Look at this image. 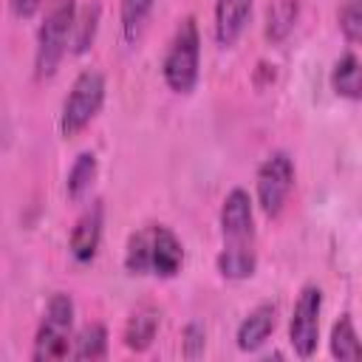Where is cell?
<instances>
[{
	"label": "cell",
	"instance_id": "6da1fadb",
	"mask_svg": "<svg viewBox=\"0 0 362 362\" xmlns=\"http://www.w3.org/2000/svg\"><path fill=\"white\" fill-rule=\"evenodd\" d=\"M221 238L223 246L215 257L218 274L226 280H246L257 269V249H255V209L246 189L235 187L226 192L221 204Z\"/></svg>",
	"mask_w": 362,
	"mask_h": 362
},
{
	"label": "cell",
	"instance_id": "7a4b0ae2",
	"mask_svg": "<svg viewBox=\"0 0 362 362\" xmlns=\"http://www.w3.org/2000/svg\"><path fill=\"white\" fill-rule=\"evenodd\" d=\"M184 266V243L164 223H147L127 238L124 246V269L130 274H153V277H175Z\"/></svg>",
	"mask_w": 362,
	"mask_h": 362
},
{
	"label": "cell",
	"instance_id": "3957f363",
	"mask_svg": "<svg viewBox=\"0 0 362 362\" xmlns=\"http://www.w3.org/2000/svg\"><path fill=\"white\" fill-rule=\"evenodd\" d=\"M76 0H51L45 8V17L37 28V48H34V76L51 79L68 54V45L74 40L76 25Z\"/></svg>",
	"mask_w": 362,
	"mask_h": 362
},
{
	"label": "cell",
	"instance_id": "277c9868",
	"mask_svg": "<svg viewBox=\"0 0 362 362\" xmlns=\"http://www.w3.org/2000/svg\"><path fill=\"white\" fill-rule=\"evenodd\" d=\"M198 74H201V31H198L195 17H184L175 25L170 45L164 51L161 76L173 93L187 96L195 90Z\"/></svg>",
	"mask_w": 362,
	"mask_h": 362
},
{
	"label": "cell",
	"instance_id": "5b68a950",
	"mask_svg": "<svg viewBox=\"0 0 362 362\" xmlns=\"http://www.w3.org/2000/svg\"><path fill=\"white\" fill-rule=\"evenodd\" d=\"M74 314H76V305H74L71 294H65V291L51 294V300L42 311V320L37 325V334H34V348H31L34 362H57V359L71 356Z\"/></svg>",
	"mask_w": 362,
	"mask_h": 362
},
{
	"label": "cell",
	"instance_id": "8992f818",
	"mask_svg": "<svg viewBox=\"0 0 362 362\" xmlns=\"http://www.w3.org/2000/svg\"><path fill=\"white\" fill-rule=\"evenodd\" d=\"M105 90H107V85H105V76L99 71L88 68L74 79V85H71V90L62 102V110H59L62 139L79 136L99 116V110L105 105Z\"/></svg>",
	"mask_w": 362,
	"mask_h": 362
},
{
	"label": "cell",
	"instance_id": "52a82bcc",
	"mask_svg": "<svg viewBox=\"0 0 362 362\" xmlns=\"http://www.w3.org/2000/svg\"><path fill=\"white\" fill-rule=\"evenodd\" d=\"M294 187V158L286 150H274L263 158L255 175V195L257 206L266 218H277L291 195Z\"/></svg>",
	"mask_w": 362,
	"mask_h": 362
},
{
	"label": "cell",
	"instance_id": "ba28073f",
	"mask_svg": "<svg viewBox=\"0 0 362 362\" xmlns=\"http://www.w3.org/2000/svg\"><path fill=\"white\" fill-rule=\"evenodd\" d=\"M320 314H322V288L308 283L300 288L291 320H288V342L297 356L308 359L320 342Z\"/></svg>",
	"mask_w": 362,
	"mask_h": 362
},
{
	"label": "cell",
	"instance_id": "9c48e42d",
	"mask_svg": "<svg viewBox=\"0 0 362 362\" xmlns=\"http://www.w3.org/2000/svg\"><path fill=\"white\" fill-rule=\"evenodd\" d=\"M102 226H105V209L99 201H93L90 206L82 209V215L71 226L68 252L76 263H90L96 257L99 243H102Z\"/></svg>",
	"mask_w": 362,
	"mask_h": 362
},
{
	"label": "cell",
	"instance_id": "30bf717a",
	"mask_svg": "<svg viewBox=\"0 0 362 362\" xmlns=\"http://www.w3.org/2000/svg\"><path fill=\"white\" fill-rule=\"evenodd\" d=\"M255 0H215V42L221 48H232L252 17Z\"/></svg>",
	"mask_w": 362,
	"mask_h": 362
},
{
	"label": "cell",
	"instance_id": "8fae6325",
	"mask_svg": "<svg viewBox=\"0 0 362 362\" xmlns=\"http://www.w3.org/2000/svg\"><path fill=\"white\" fill-rule=\"evenodd\" d=\"M274 325H277V303H269V300H266V303L255 305V308L240 320V325H238V334H235L238 348H240L243 354L257 351L260 345H266V339L272 337Z\"/></svg>",
	"mask_w": 362,
	"mask_h": 362
},
{
	"label": "cell",
	"instance_id": "7c38bea8",
	"mask_svg": "<svg viewBox=\"0 0 362 362\" xmlns=\"http://www.w3.org/2000/svg\"><path fill=\"white\" fill-rule=\"evenodd\" d=\"M158 325H161V311L150 303H141L139 308H133V314L127 317L124 322V331H122V339H124V348L127 351H147L158 334Z\"/></svg>",
	"mask_w": 362,
	"mask_h": 362
},
{
	"label": "cell",
	"instance_id": "4fadbf2b",
	"mask_svg": "<svg viewBox=\"0 0 362 362\" xmlns=\"http://www.w3.org/2000/svg\"><path fill=\"white\" fill-rule=\"evenodd\" d=\"M331 88L342 99H362V59L356 54H342L331 68Z\"/></svg>",
	"mask_w": 362,
	"mask_h": 362
},
{
	"label": "cell",
	"instance_id": "5bb4252c",
	"mask_svg": "<svg viewBox=\"0 0 362 362\" xmlns=\"http://www.w3.org/2000/svg\"><path fill=\"white\" fill-rule=\"evenodd\" d=\"M331 356L342 359V362H359L362 359V339L354 328V320L348 314H342L334 325H331Z\"/></svg>",
	"mask_w": 362,
	"mask_h": 362
},
{
	"label": "cell",
	"instance_id": "9a60e30c",
	"mask_svg": "<svg viewBox=\"0 0 362 362\" xmlns=\"http://www.w3.org/2000/svg\"><path fill=\"white\" fill-rule=\"evenodd\" d=\"M156 0H122L119 8V23H122V40L127 45H136L147 28L150 11H153Z\"/></svg>",
	"mask_w": 362,
	"mask_h": 362
},
{
	"label": "cell",
	"instance_id": "2e32d148",
	"mask_svg": "<svg viewBox=\"0 0 362 362\" xmlns=\"http://www.w3.org/2000/svg\"><path fill=\"white\" fill-rule=\"evenodd\" d=\"M96 173H99V161H96V156H93L90 150L79 153V156L74 158L68 175H65V192H68V198L79 201V198L93 187Z\"/></svg>",
	"mask_w": 362,
	"mask_h": 362
},
{
	"label": "cell",
	"instance_id": "e0dca14e",
	"mask_svg": "<svg viewBox=\"0 0 362 362\" xmlns=\"http://www.w3.org/2000/svg\"><path fill=\"white\" fill-rule=\"evenodd\" d=\"M300 17V0H274L266 11V37L272 42H283Z\"/></svg>",
	"mask_w": 362,
	"mask_h": 362
},
{
	"label": "cell",
	"instance_id": "ac0fdd59",
	"mask_svg": "<svg viewBox=\"0 0 362 362\" xmlns=\"http://www.w3.org/2000/svg\"><path fill=\"white\" fill-rule=\"evenodd\" d=\"M74 359H105L107 356V328L102 322H88L74 337Z\"/></svg>",
	"mask_w": 362,
	"mask_h": 362
},
{
	"label": "cell",
	"instance_id": "d6986e66",
	"mask_svg": "<svg viewBox=\"0 0 362 362\" xmlns=\"http://www.w3.org/2000/svg\"><path fill=\"white\" fill-rule=\"evenodd\" d=\"M99 17H102V8L99 3H88L79 14H76V25H74V54H85L93 40H96V31H99Z\"/></svg>",
	"mask_w": 362,
	"mask_h": 362
},
{
	"label": "cell",
	"instance_id": "ffe728a7",
	"mask_svg": "<svg viewBox=\"0 0 362 362\" xmlns=\"http://www.w3.org/2000/svg\"><path fill=\"white\" fill-rule=\"evenodd\" d=\"M337 20L348 42H362V0H345Z\"/></svg>",
	"mask_w": 362,
	"mask_h": 362
},
{
	"label": "cell",
	"instance_id": "44dd1931",
	"mask_svg": "<svg viewBox=\"0 0 362 362\" xmlns=\"http://www.w3.org/2000/svg\"><path fill=\"white\" fill-rule=\"evenodd\" d=\"M204 342H206V334H204V325L201 322H189L181 334V348H184V356L195 359L204 354Z\"/></svg>",
	"mask_w": 362,
	"mask_h": 362
},
{
	"label": "cell",
	"instance_id": "7402d4cb",
	"mask_svg": "<svg viewBox=\"0 0 362 362\" xmlns=\"http://www.w3.org/2000/svg\"><path fill=\"white\" fill-rule=\"evenodd\" d=\"M8 6H11V14L17 20H31L40 11L42 0H8Z\"/></svg>",
	"mask_w": 362,
	"mask_h": 362
}]
</instances>
